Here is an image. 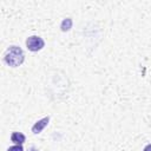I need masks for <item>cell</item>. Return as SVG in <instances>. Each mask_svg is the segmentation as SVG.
Here are the masks:
<instances>
[{
    "mask_svg": "<svg viewBox=\"0 0 151 151\" xmlns=\"http://www.w3.org/2000/svg\"><path fill=\"white\" fill-rule=\"evenodd\" d=\"M26 46L29 51L32 52H38L40 51L44 46H45V41L42 38L38 37V35H32V37H28L27 40H26Z\"/></svg>",
    "mask_w": 151,
    "mask_h": 151,
    "instance_id": "2",
    "label": "cell"
},
{
    "mask_svg": "<svg viewBox=\"0 0 151 151\" xmlns=\"http://www.w3.org/2000/svg\"><path fill=\"white\" fill-rule=\"evenodd\" d=\"M7 151H24V149L21 145H13V146L8 147Z\"/></svg>",
    "mask_w": 151,
    "mask_h": 151,
    "instance_id": "6",
    "label": "cell"
},
{
    "mask_svg": "<svg viewBox=\"0 0 151 151\" xmlns=\"http://www.w3.org/2000/svg\"><path fill=\"white\" fill-rule=\"evenodd\" d=\"M71 26H72V20H71L70 18L63 20V22H61V29H63L64 32H65V31H68V29L71 28Z\"/></svg>",
    "mask_w": 151,
    "mask_h": 151,
    "instance_id": "5",
    "label": "cell"
},
{
    "mask_svg": "<svg viewBox=\"0 0 151 151\" xmlns=\"http://www.w3.org/2000/svg\"><path fill=\"white\" fill-rule=\"evenodd\" d=\"M25 139H26V137H25V134L21 133V132H13V133L11 134V140H12L13 143H15L17 145L24 144V143H25Z\"/></svg>",
    "mask_w": 151,
    "mask_h": 151,
    "instance_id": "4",
    "label": "cell"
},
{
    "mask_svg": "<svg viewBox=\"0 0 151 151\" xmlns=\"http://www.w3.org/2000/svg\"><path fill=\"white\" fill-rule=\"evenodd\" d=\"M28 151H39V150H38V149H35V147H32V149H29Z\"/></svg>",
    "mask_w": 151,
    "mask_h": 151,
    "instance_id": "7",
    "label": "cell"
},
{
    "mask_svg": "<svg viewBox=\"0 0 151 151\" xmlns=\"http://www.w3.org/2000/svg\"><path fill=\"white\" fill-rule=\"evenodd\" d=\"M48 122H50V117H44V118H41L40 120H38V122L32 126V132H33L34 134L40 133V132L45 129V126L48 124Z\"/></svg>",
    "mask_w": 151,
    "mask_h": 151,
    "instance_id": "3",
    "label": "cell"
},
{
    "mask_svg": "<svg viewBox=\"0 0 151 151\" xmlns=\"http://www.w3.org/2000/svg\"><path fill=\"white\" fill-rule=\"evenodd\" d=\"M25 59V54L24 51L19 47V46H9L7 48V51L5 52L4 55V60L5 63L11 66V67H18L24 63Z\"/></svg>",
    "mask_w": 151,
    "mask_h": 151,
    "instance_id": "1",
    "label": "cell"
}]
</instances>
